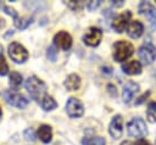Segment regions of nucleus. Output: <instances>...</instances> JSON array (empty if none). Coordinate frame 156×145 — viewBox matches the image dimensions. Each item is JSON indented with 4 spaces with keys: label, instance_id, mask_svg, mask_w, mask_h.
<instances>
[{
    "label": "nucleus",
    "instance_id": "28",
    "mask_svg": "<svg viewBox=\"0 0 156 145\" xmlns=\"http://www.w3.org/2000/svg\"><path fill=\"white\" fill-rule=\"evenodd\" d=\"M24 138L27 139V140H35V135H34V130L32 129V128H28V129H26L24 130Z\"/></svg>",
    "mask_w": 156,
    "mask_h": 145
},
{
    "label": "nucleus",
    "instance_id": "21",
    "mask_svg": "<svg viewBox=\"0 0 156 145\" xmlns=\"http://www.w3.org/2000/svg\"><path fill=\"white\" fill-rule=\"evenodd\" d=\"M9 83L13 88H18L22 83V76L18 72H11L9 76Z\"/></svg>",
    "mask_w": 156,
    "mask_h": 145
},
{
    "label": "nucleus",
    "instance_id": "1",
    "mask_svg": "<svg viewBox=\"0 0 156 145\" xmlns=\"http://www.w3.org/2000/svg\"><path fill=\"white\" fill-rule=\"evenodd\" d=\"M24 87H26L27 91L29 93L30 97L34 99L38 102H40L41 99L46 95V84L39 77H37V76L29 77L26 80Z\"/></svg>",
    "mask_w": 156,
    "mask_h": 145
},
{
    "label": "nucleus",
    "instance_id": "9",
    "mask_svg": "<svg viewBox=\"0 0 156 145\" xmlns=\"http://www.w3.org/2000/svg\"><path fill=\"white\" fill-rule=\"evenodd\" d=\"M130 17H132L130 11H126V12H123V13L116 16V17L113 18L112 23H111L112 29H113L115 32H117V33H122L123 30L127 29V27H128V24H129V22H130V21H129Z\"/></svg>",
    "mask_w": 156,
    "mask_h": 145
},
{
    "label": "nucleus",
    "instance_id": "10",
    "mask_svg": "<svg viewBox=\"0 0 156 145\" xmlns=\"http://www.w3.org/2000/svg\"><path fill=\"white\" fill-rule=\"evenodd\" d=\"M5 99H6L7 104H10L11 106L17 107V108H24L29 104V100L24 95L18 94V93H13V91H6Z\"/></svg>",
    "mask_w": 156,
    "mask_h": 145
},
{
    "label": "nucleus",
    "instance_id": "7",
    "mask_svg": "<svg viewBox=\"0 0 156 145\" xmlns=\"http://www.w3.org/2000/svg\"><path fill=\"white\" fill-rule=\"evenodd\" d=\"M101 38H102V32L100 28L98 27H90L88 29V32L84 34L83 37V41L87 46H91V48H95L100 44L101 41Z\"/></svg>",
    "mask_w": 156,
    "mask_h": 145
},
{
    "label": "nucleus",
    "instance_id": "15",
    "mask_svg": "<svg viewBox=\"0 0 156 145\" xmlns=\"http://www.w3.org/2000/svg\"><path fill=\"white\" fill-rule=\"evenodd\" d=\"M122 71H123L126 74H129V76L140 74V73H141V63H140L139 61H136V60L124 62V63L122 65Z\"/></svg>",
    "mask_w": 156,
    "mask_h": 145
},
{
    "label": "nucleus",
    "instance_id": "24",
    "mask_svg": "<svg viewBox=\"0 0 156 145\" xmlns=\"http://www.w3.org/2000/svg\"><path fill=\"white\" fill-rule=\"evenodd\" d=\"M46 56H48V58L50 60V61H56V58H57V50L55 49V46H50V48H48V51H46Z\"/></svg>",
    "mask_w": 156,
    "mask_h": 145
},
{
    "label": "nucleus",
    "instance_id": "33",
    "mask_svg": "<svg viewBox=\"0 0 156 145\" xmlns=\"http://www.w3.org/2000/svg\"><path fill=\"white\" fill-rule=\"evenodd\" d=\"M121 145H135V143H133L130 140H124V141L121 143Z\"/></svg>",
    "mask_w": 156,
    "mask_h": 145
},
{
    "label": "nucleus",
    "instance_id": "34",
    "mask_svg": "<svg viewBox=\"0 0 156 145\" xmlns=\"http://www.w3.org/2000/svg\"><path fill=\"white\" fill-rule=\"evenodd\" d=\"M13 34V30H11V32H7L5 35H4V38H9V37H11Z\"/></svg>",
    "mask_w": 156,
    "mask_h": 145
},
{
    "label": "nucleus",
    "instance_id": "27",
    "mask_svg": "<svg viewBox=\"0 0 156 145\" xmlns=\"http://www.w3.org/2000/svg\"><path fill=\"white\" fill-rule=\"evenodd\" d=\"M67 6L71 7L72 10H74V11H77V10H79V9H82L83 4H82L80 1H69V2H67Z\"/></svg>",
    "mask_w": 156,
    "mask_h": 145
},
{
    "label": "nucleus",
    "instance_id": "6",
    "mask_svg": "<svg viewBox=\"0 0 156 145\" xmlns=\"http://www.w3.org/2000/svg\"><path fill=\"white\" fill-rule=\"evenodd\" d=\"M66 112L71 118H79L84 113V106L77 97H68L66 102Z\"/></svg>",
    "mask_w": 156,
    "mask_h": 145
},
{
    "label": "nucleus",
    "instance_id": "22",
    "mask_svg": "<svg viewBox=\"0 0 156 145\" xmlns=\"http://www.w3.org/2000/svg\"><path fill=\"white\" fill-rule=\"evenodd\" d=\"M105 138L102 136H93V138H84L83 145H105Z\"/></svg>",
    "mask_w": 156,
    "mask_h": 145
},
{
    "label": "nucleus",
    "instance_id": "8",
    "mask_svg": "<svg viewBox=\"0 0 156 145\" xmlns=\"http://www.w3.org/2000/svg\"><path fill=\"white\" fill-rule=\"evenodd\" d=\"M139 13L145 15L150 22L151 29H156V9L152 4L147 2V1H141L138 6Z\"/></svg>",
    "mask_w": 156,
    "mask_h": 145
},
{
    "label": "nucleus",
    "instance_id": "12",
    "mask_svg": "<svg viewBox=\"0 0 156 145\" xmlns=\"http://www.w3.org/2000/svg\"><path fill=\"white\" fill-rule=\"evenodd\" d=\"M108 133L113 139H119L123 133V118L121 115H116L108 126Z\"/></svg>",
    "mask_w": 156,
    "mask_h": 145
},
{
    "label": "nucleus",
    "instance_id": "3",
    "mask_svg": "<svg viewBox=\"0 0 156 145\" xmlns=\"http://www.w3.org/2000/svg\"><path fill=\"white\" fill-rule=\"evenodd\" d=\"M127 132L130 136L143 139V136H145L147 134V127H146L145 121L140 117L133 118L127 124Z\"/></svg>",
    "mask_w": 156,
    "mask_h": 145
},
{
    "label": "nucleus",
    "instance_id": "30",
    "mask_svg": "<svg viewBox=\"0 0 156 145\" xmlns=\"http://www.w3.org/2000/svg\"><path fill=\"white\" fill-rule=\"evenodd\" d=\"M107 89H108V91L112 94V96H115V95L117 94V91L115 90V89H116V88H115V85H112V84H108V85H107Z\"/></svg>",
    "mask_w": 156,
    "mask_h": 145
},
{
    "label": "nucleus",
    "instance_id": "26",
    "mask_svg": "<svg viewBox=\"0 0 156 145\" xmlns=\"http://www.w3.org/2000/svg\"><path fill=\"white\" fill-rule=\"evenodd\" d=\"M100 1H96V0H93V1H88L87 2V9L89 10V11H94V10H96L99 6H100Z\"/></svg>",
    "mask_w": 156,
    "mask_h": 145
},
{
    "label": "nucleus",
    "instance_id": "20",
    "mask_svg": "<svg viewBox=\"0 0 156 145\" xmlns=\"http://www.w3.org/2000/svg\"><path fill=\"white\" fill-rule=\"evenodd\" d=\"M146 117L149 122L156 123V102L155 101L149 102L147 108H146Z\"/></svg>",
    "mask_w": 156,
    "mask_h": 145
},
{
    "label": "nucleus",
    "instance_id": "17",
    "mask_svg": "<svg viewBox=\"0 0 156 145\" xmlns=\"http://www.w3.org/2000/svg\"><path fill=\"white\" fill-rule=\"evenodd\" d=\"M38 138L44 143V144H49L52 139V129L50 126L48 124H41L39 128H38Z\"/></svg>",
    "mask_w": 156,
    "mask_h": 145
},
{
    "label": "nucleus",
    "instance_id": "31",
    "mask_svg": "<svg viewBox=\"0 0 156 145\" xmlns=\"http://www.w3.org/2000/svg\"><path fill=\"white\" fill-rule=\"evenodd\" d=\"M112 5H113V6H117V7H121V6L124 5V1H123V0H119V1H115V0H113V1H112Z\"/></svg>",
    "mask_w": 156,
    "mask_h": 145
},
{
    "label": "nucleus",
    "instance_id": "35",
    "mask_svg": "<svg viewBox=\"0 0 156 145\" xmlns=\"http://www.w3.org/2000/svg\"><path fill=\"white\" fill-rule=\"evenodd\" d=\"M1 54H2V45L0 44V56H1Z\"/></svg>",
    "mask_w": 156,
    "mask_h": 145
},
{
    "label": "nucleus",
    "instance_id": "13",
    "mask_svg": "<svg viewBox=\"0 0 156 145\" xmlns=\"http://www.w3.org/2000/svg\"><path fill=\"white\" fill-rule=\"evenodd\" d=\"M139 90V84L135 83V82H127L123 87V90H122V99H123V102L126 104H129L132 101V99L134 97V95L138 93Z\"/></svg>",
    "mask_w": 156,
    "mask_h": 145
},
{
    "label": "nucleus",
    "instance_id": "23",
    "mask_svg": "<svg viewBox=\"0 0 156 145\" xmlns=\"http://www.w3.org/2000/svg\"><path fill=\"white\" fill-rule=\"evenodd\" d=\"M7 73H9L7 62L2 56H0V76H6Z\"/></svg>",
    "mask_w": 156,
    "mask_h": 145
},
{
    "label": "nucleus",
    "instance_id": "2",
    "mask_svg": "<svg viewBox=\"0 0 156 145\" xmlns=\"http://www.w3.org/2000/svg\"><path fill=\"white\" fill-rule=\"evenodd\" d=\"M134 52V46L126 40H118L113 44V58L117 62H123Z\"/></svg>",
    "mask_w": 156,
    "mask_h": 145
},
{
    "label": "nucleus",
    "instance_id": "36",
    "mask_svg": "<svg viewBox=\"0 0 156 145\" xmlns=\"http://www.w3.org/2000/svg\"><path fill=\"white\" fill-rule=\"evenodd\" d=\"M1 113H2V111H1V107H0V116H1Z\"/></svg>",
    "mask_w": 156,
    "mask_h": 145
},
{
    "label": "nucleus",
    "instance_id": "14",
    "mask_svg": "<svg viewBox=\"0 0 156 145\" xmlns=\"http://www.w3.org/2000/svg\"><path fill=\"white\" fill-rule=\"evenodd\" d=\"M143 32H144V26H143V23L140 21H132V22H129V24L127 27V33H128V35L130 38L138 39V38L141 37Z\"/></svg>",
    "mask_w": 156,
    "mask_h": 145
},
{
    "label": "nucleus",
    "instance_id": "25",
    "mask_svg": "<svg viewBox=\"0 0 156 145\" xmlns=\"http://www.w3.org/2000/svg\"><path fill=\"white\" fill-rule=\"evenodd\" d=\"M2 10H4V12H5L6 15H10V16H11V17H13L15 19L18 17V13H17V11H16L15 9L10 7V6H4V7H2Z\"/></svg>",
    "mask_w": 156,
    "mask_h": 145
},
{
    "label": "nucleus",
    "instance_id": "19",
    "mask_svg": "<svg viewBox=\"0 0 156 145\" xmlns=\"http://www.w3.org/2000/svg\"><path fill=\"white\" fill-rule=\"evenodd\" d=\"M32 22H33V17H17L13 23L16 28H18L20 30H24L26 28L29 27Z\"/></svg>",
    "mask_w": 156,
    "mask_h": 145
},
{
    "label": "nucleus",
    "instance_id": "32",
    "mask_svg": "<svg viewBox=\"0 0 156 145\" xmlns=\"http://www.w3.org/2000/svg\"><path fill=\"white\" fill-rule=\"evenodd\" d=\"M136 145H150L145 139H139L138 140V143H136Z\"/></svg>",
    "mask_w": 156,
    "mask_h": 145
},
{
    "label": "nucleus",
    "instance_id": "4",
    "mask_svg": "<svg viewBox=\"0 0 156 145\" xmlns=\"http://www.w3.org/2000/svg\"><path fill=\"white\" fill-rule=\"evenodd\" d=\"M9 56L16 63H24L28 60L29 54L22 44L17 43V41H12L9 45Z\"/></svg>",
    "mask_w": 156,
    "mask_h": 145
},
{
    "label": "nucleus",
    "instance_id": "37",
    "mask_svg": "<svg viewBox=\"0 0 156 145\" xmlns=\"http://www.w3.org/2000/svg\"><path fill=\"white\" fill-rule=\"evenodd\" d=\"M155 144H156V139H155Z\"/></svg>",
    "mask_w": 156,
    "mask_h": 145
},
{
    "label": "nucleus",
    "instance_id": "29",
    "mask_svg": "<svg viewBox=\"0 0 156 145\" xmlns=\"http://www.w3.org/2000/svg\"><path fill=\"white\" fill-rule=\"evenodd\" d=\"M149 95H150V91H146V93H144V94H143V95H141V96H140V97L136 100V102H135V104H136V105H140L141 102H144V101H145V99H146Z\"/></svg>",
    "mask_w": 156,
    "mask_h": 145
},
{
    "label": "nucleus",
    "instance_id": "16",
    "mask_svg": "<svg viewBox=\"0 0 156 145\" xmlns=\"http://www.w3.org/2000/svg\"><path fill=\"white\" fill-rule=\"evenodd\" d=\"M63 85L69 91L78 90L80 88V78H79V76L76 74V73H72V74L67 76V78L63 82Z\"/></svg>",
    "mask_w": 156,
    "mask_h": 145
},
{
    "label": "nucleus",
    "instance_id": "11",
    "mask_svg": "<svg viewBox=\"0 0 156 145\" xmlns=\"http://www.w3.org/2000/svg\"><path fill=\"white\" fill-rule=\"evenodd\" d=\"M72 43H73V40H72L71 34L65 32V30H61V32L56 33L55 37H54V45L56 48L61 49V50H65V51L69 50L71 46H72Z\"/></svg>",
    "mask_w": 156,
    "mask_h": 145
},
{
    "label": "nucleus",
    "instance_id": "18",
    "mask_svg": "<svg viewBox=\"0 0 156 145\" xmlns=\"http://www.w3.org/2000/svg\"><path fill=\"white\" fill-rule=\"evenodd\" d=\"M40 105H41V107H43L45 111H52V110H55V108L57 107V102L55 101V99H54L52 96L48 95V94L41 99Z\"/></svg>",
    "mask_w": 156,
    "mask_h": 145
},
{
    "label": "nucleus",
    "instance_id": "5",
    "mask_svg": "<svg viewBox=\"0 0 156 145\" xmlns=\"http://www.w3.org/2000/svg\"><path fill=\"white\" fill-rule=\"evenodd\" d=\"M138 56L144 65H150L156 60V48L151 43L144 44L139 48Z\"/></svg>",
    "mask_w": 156,
    "mask_h": 145
}]
</instances>
